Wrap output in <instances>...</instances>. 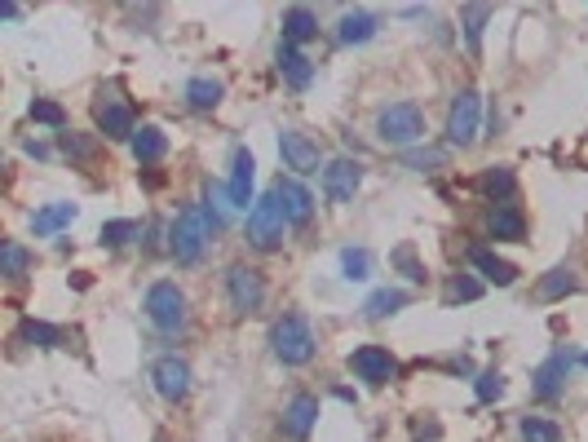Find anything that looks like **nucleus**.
<instances>
[{"mask_svg": "<svg viewBox=\"0 0 588 442\" xmlns=\"http://www.w3.org/2000/svg\"><path fill=\"white\" fill-rule=\"evenodd\" d=\"M279 151H283V164L288 168H297V172H319V146H315L306 133L283 128V133H279Z\"/></svg>", "mask_w": 588, "mask_h": 442, "instance_id": "nucleus-11", "label": "nucleus"}, {"mask_svg": "<svg viewBox=\"0 0 588 442\" xmlns=\"http://www.w3.org/2000/svg\"><path fill=\"white\" fill-rule=\"evenodd\" d=\"M147 314H151V323L160 332H177L186 323V296H182V287L177 283H156L147 292Z\"/></svg>", "mask_w": 588, "mask_h": 442, "instance_id": "nucleus-6", "label": "nucleus"}, {"mask_svg": "<svg viewBox=\"0 0 588 442\" xmlns=\"http://www.w3.org/2000/svg\"><path fill=\"white\" fill-rule=\"evenodd\" d=\"M486 230L495 234V239H522V230H527V221H522V213L518 208H495L491 217H486Z\"/></svg>", "mask_w": 588, "mask_h": 442, "instance_id": "nucleus-23", "label": "nucleus"}, {"mask_svg": "<svg viewBox=\"0 0 588 442\" xmlns=\"http://www.w3.org/2000/svg\"><path fill=\"white\" fill-rule=\"evenodd\" d=\"M575 287H580V278L571 275V270H553V275L539 283V296H544V301H557V296H571Z\"/></svg>", "mask_w": 588, "mask_h": 442, "instance_id": "nucleus-29", "label": "nucleus"}, {"mask_svg": "<svg viewBox=\"0 0 588 442\" xmlns=\"http://www.w3.org/2000/svg\"><path fill=\"white\" fill-rule=\"evenodd\" d=\"M513 186H518V181H513L509 168H491V172H482V181H478L482 195H486V199H500V204L513 195Z\"/></svg>", "mask_w": 588, "mask_h": 442, "instance_id": "nucleus-27", "label": "nucleus"}, {"mask_svg": "<svg viewBox=\"0 0 588 442\" xmlns=\"http://www.w3.org/2000/svg\"><path fill=\"white\" fill-rule=\"evenodd\" d=\"M319 36V18L306 9V4H292L288 13H283V40L288 45H306V40H315Z\"/></svg>", "mask_w": 588, "mask_h": 442, "instance_id": "nucleus-17", "label": "nucleus"}, {"mask_svg": "<svg viewBox=\"0 0 588 442\" xmlns=\"http://www.w3.org/2000/svg\"><path fill=\"white\" fill-rule=\"evenodd\" d=\"M359 186H363V164L359 160H332L323 168V195L332 204H350Z\"/></svg>", "mask_w": 588, "mask_h": 442, "instance_id": "nucleus-8", "label": "nucleus"}, {"mask_svg": "<svg viewBox=\"0 0 588 442\" xmlns=\"http://www.w3.org/2000/svg\"><path fill=\"white\" fill-rule=\"evenodd\" d=\"M221 230L213 217H209V208L204 204H191L177 225H173V257L182 261V266H195L200 257H204V248L213 243V234Z\"/></svg>", "mask_w": 588, "mask_h": 442, "instance_id": "nucleus-1", "label": "nucleus"}, {"mask_svg": "<svg viewBox=\"0 0 588 442\" xmlns=\"http://www.w3.org/2000/svg\"><path fill=\"white\" fill-rule=\"evenodd\" d=\"M31 119H36V124H54V128L67 124L62 107H58V102H45V98H36V102H31Z\"/></svg>", "mask_w": 588, "mask_h": 442, "instance_id": "nucleus-34", "label": "nucleus"}, {"mask_svg": "<svg viewBox=\"0 0 588 442\" xmlns=\"http://www.w3.org/2000/svg\"><path fill=\"white\" fill-rule=\"evenodd\" d=\"M253 172H257L253 151H248V146H239V151H235V172H230V186H226V195H230V204H235V208L257 204V199H253Z\"/></svg>", "mask_w": 588, "mask_h": 442, "instance_id": "nucleus-13", "label": "nucleus"}, {"mask_svg": "<svg viewBox=\"0 0 588 442\" xmlns=\"http://www.w3.org/2000/svg\"><path fill=\"white\" fill-rule=\"evenodd\" d=\"M478 115H482V98L474 89H460L451 110H447V142H451V146H474V137H478Z\"/></svg>", "mask_w": 588, "mask_h": 442, "instance_id": "nucleus-5", "label": "nucleus"}, {"mask_svg": "<svg viewBox=\"0 0 588 442\" xmlns=\"http://www.w3.org/2000/svg\"><path fill=\"white\" fill-rule=\"evenodd\" d=\"M226 292H230L235 314H257L262 301H266V283H262L257 270H248V266H230V275H226Z\"/></svg>", "mask_w": 588, "mask_h": 442, "instance_id": "nucleus-7", "label": "nucleus"}, {"mask_svg": "<svg viewBox=\"0 0 588 442\" xmlns=\"http://www.w3.org/2000/svg\"><path fill=\"white\" fill-rule=\"evenodd\" d=\"M571 363H575L571 354H553V358H548V363H544V367L535 372V393H539V398H557V393H562V381H566V367H571Z\"/></svg>", "mask_w": 588, "mask_h": 442, "instance_id": "nucleus-19", "label": "nucleus"}, {"mask_svg": "<svg viewBox=\"0 0 588 442\" xmlns=\"http://www.w3.org/2000/svg\"><path fill=\"white\" fill-rule=\"evenodd\" d=\"M478 398H482V402L504 398V376H500V372H482V376H478Z\"/></svg>", "mask_w": 588, "mask_h": 442, "instance_id": "nucleus-36", "label": "nucleus"}, {"mask_svg": "<svg viewBox=\"0 0 588 442\" xmlns=\"http://www.w3.org/2000/svg\"><path fill=\"white\" fill-rule=\"evenodd\" d=\"M76 221V204H49V208H40L31 225H36V234H54L62 225H71Z\"/></svg>", "mask_w": 588, "mask_h": 442, "instance_id": "nucleus-24", "label": "nucleus"}, {"mask_svg": "<svg viewBox=\"0 0 588 442\" xmlns=\"http://www.w3.org/2000/svg\"><path fill=\"white\" fill-rule=\"evenodd\" d=\"M156 389H160V398H168V402H182L186 393H191V367L177 358V354H168V358H160L156 363Z\"/></svg>", "mask_w": 588, "mask_h": 442, "instance_id": "nucleus-10", "label": "nucleus"}, {"mask_svg": "<svg viewBox=\"0 0 588 442\" xmlns=\"http://www.w3.org/2000/svg\"><path fill=\"white\" fill-rule=\"evenodd\" d=\"M62 151H67V155L89 160V155H94V142H85V137H76V133H62Z\"/></svg>", "mask_w": 588, "mask_h": 442, "instance_id": "nucleus-39", "label": "nucleus"}, {"mask_svg": "<svg viewBox=\"0 0 588 442\" xmlns=\"http://www.w3.org/2000/svg\"><path fill=\"white\" fill-rule=\"evenodd\" d=\"M138 234H142L138 221H107V225H102V243H107V248H120V243H129V239H138Z\"/></svg>", "mask_w": 588, "mask_h": 442, "instance_id": "nucleus-31", "label": "nucleus"}, {"mask_svg": "<svg viewBox=\"0 0 588 442\" xmlns=\"http://www.w3.org/2000/svg\"><path fill=\"white\" fill-rule=\"evenodd\" d=\"M279 71H283V80L292 84V89H310V80H315V66H310V57L297 54V45H279Z\"/></svg>", "mask_w": 588, "mask_h": 442, "instance_id": "nucleus-15", "label": "nucleus"}, {"mask_svg": "<svg viewBox=\"0 0 588 442\" xmlns=\"http://www.w3.org/2000/svg\"><path fill=\"white\" fill-rule=\"evenodd\" d=\"M522 442H562V429H557L553 420L527 416V420H522Z\"/></svg>", "mask_w": 588, "mask_h": 442, "instance_id": "nucleus-30", "label": "nucleus"}, {"mask_svg": "<svg viewBox=\"0 0 588 442\" xmlns=\"http://www.w3.org/2000/svg\"><path fill=\"white\" fill-rule=\"evenodd\" d=\"M341 270H345L350 283H363L368 270H372V252H368V248H345V252H341Z\"/></svg>", "mask_w": 588, "mask_h": 442, "instance_id": "nucleus-28", "label": "nucleus"}, {"mask_svg": "<svg viewBox=\"0 0 588 442\" xmlns=\"http://www.w3.org/2000/svg\"><path fill=\"white\" fill-rule=\"evenodd\" d=\"M22 336H27L31 345H45V349H54V345H58V328H49V323H36V319H27V323H22Z\"/></svg>", "mask_w": 588, "mask_h": 442, "instance_id": "nucleus-33", "label": "nucleus"}, {"mask_svg": "<svg viewBox=\"0 0 588 442\" xmlns=\"http://www.w3.org/2000/svg\"><path fill=\"white\" fill-rule=\"evenodd\" d=\"M27 261H31V257L22 252V243H13V239H9V243L0 248V266H4V275H9V278L22 275V270H27Z\"/></svg>", "mask_w": 588, "mask_h": 442, "instance_id": "nucleus-32", "label": "nucleus"}, {"mask_svg": "<svg viewBox=\"0 0 588 442\" xmlns=\"http://www.w3.org/2000/svg\"><path fill=\"white\" fill-rule=\"evenodd\" d=\"M27 155H36V160H45V155H49V146H40V142H27Z\"/></svg>", "mask_w": 588, "mask_h": 442, "instance_id": "nucleus-40", "label": "nucleus"}, {"mask_svg": "<svg viewBox=\"0 0 588 442\" xmlns=\"http://www.w3.org/2000/svg\"><path fill=\"white\" fill-rule=\"evenodd\" d=\"M274 195L283 199V213H288V225H306V221L315 217V195L297 181V177H279V186H274Z\"/></svg>", "mask_w": 588, "mask_h": 442, "instance_id": "nucleus-12", "label": "nucleus"}, {"mask_svg": "<svg viewBox=\"0 0 588 442\" xmlns=\"http://www.w3.org/2000/svg\"><path fill=\"white\" fill-rule=\"evenodd\" d=\"M469 266H474V270H482V275L491 278L495 287H509V283L518 278V270H513L504 257H495L491 248H469Z\"/></svg>", "mask_w": 588, "mask_h": 442, "instance_id": "nucleus-18", "label": "nucleus"}, {"mask_svg": "<svg viewBox=\"0 0 588 442\" xmlns=\"http://www.w3.org/2000/svg\"><path fill=\"white\" fill-rule=\"evenodd\" d=\"M376 27H380V22H376L372 13H345L336 40H341V45H368V40L376 36Z\"/></svg>", "mask_w": 588, "mask_h": 442, "instance_id": "nucleus-21", "label": "nucleus"}, {"mask_svg": "<svg viewBox=\"0 0 588 442\" xmlns=\"http://www.w3.org/2000/svg\"><path fill=\"white\" fill-rule=\"evenodd\" d=\"M486 18H491V4H469V9L460 13V22H465V40H469V54H482V27H486Z\"/></svg>", "mask_w": 588, "mask_h": 442, "instance_id": "nucleus-26", "label": "nucleus"}, {"mask_svg": "<svg viewBox=\"0 0 588 442\" xmlns=\"http://www.w3.org/2000/svg\"><path fill=\"white\" fill-rule=\"evenodd\" d=\"M403 164H407V168H438V164H442V151H407V155H403Z\"/></svg>", "mask_w": 588, "mask_h": 442, "instance_id": "nucleus-38", "label": "nucleus"}, {"mask_svg": "<svg viewBox=\"0 0 588 442\" xmlns=\"http://www.w3.org/2000/svg\"><path fill=\"white\" fill-rule=\"evenodd\" d=\"M350 367H354L359 381H368V385H389L394 372H398V363H394L389 349H380V345H363V349H354V354H350Z\"/></svg>", "mask_w": 588, "mask_h": 442, "instance_id": "nucleus-9", "label": "nucleus"}, {"mask_svg": "<svg viewBox=\"0 0 588 442\" xmlns=\"http://www.w3.org/2000/svg\"><path fill=\"white\" fill-rule=\"evenodd\" d=\"M98 128L107 133L111 142H124V137L133 142V133H138V128H133V110L124 107V102H107V107H98Z\"/></svg>", "mask_w": 588, "mask_h": 442, "instance_id": "nucleus-16", "label": "nucleus"}, {"mask_svg": "<svg viewBox=\"0 0 588 442\" xmlns=\"http://www.w3.org/2000/svg\"><path fill=\"white\" fill-rule=\"evenodd\" d=\"M482 296V283L478 278H451V287H447V301H478Z\"/></svg>", "mask_w": 588, "mask_h": 442, "instance_id": "nucleus-35", "label": "nucleus"}, {"mask_svg": "<svg viewBox=\"0 0 588 442\" xmlns=\"http://www.w3.org/2000/svg\"><path fill=\"white\" fill-rule=\"evenodd\" d=\"M376 133H380V142H389V146H412V142L425 137V115H421V107H412V102H394V107H385L376 115Z\"/></svg>", "mask_w": 588, "mask_h": 442, "instance_id": "nucleus-4", "label": "nucleus"}, {"mask_svg": "<svg viewBox=\"0 0 588 442\" xmlns=\"http://www.w3.org/2000/svg\"><path fill=\"white\" fill-rule=\"evenodd\" d=\"M580 363H584V367H588V354H580Z\"/></svg>", "mask_w": 588, "mask_h": 442, "instance_id": "nucleus-41", "label": "nucleus"}, {"mask_svg": "<svg viewBox=\"0 0 588 442\" xmlns=\"http://www.w3.org/2000/svg\"><path fill=\"white\" fill-rule=\"evenodd\" d=\"M394 266H403V270H407V278L425 283V266L416 261V252H412V248H398V252H394Z\"/></svg>", "mask_w": 588, "mask_h": 442, "instance_id": "nucleus-37", "label": "nucleus"}, {"mask_svg": "<svg viewBox=\"0 0 588 442\" xmlns=\"http://www.w3.org/2000/svg\"><path fill=\"white\" fill-rule=\"evenodd\" d=\"M221 93H226V89H221V80H213V75H195V80L186 84V102L195 110H213L217 102H221Z\"/></svg>", "mask_w": 588, "mask_h": 442, "instance_id": "nucleus-22", "label": "nucleus"}, {"mask_svg": "<svg viewBox=\"0 0 588 442\" xmlns=\"http://www.w3.org/2000/svg\"><path fill=\"white\" fill-rule=\"evenodd\" d=\"M315 425H319V398H315V393H297V398L288 402V411H283V429H288L292 438H310Z\"/></svg>", "mask_w": 588, "mask_h": 442, "instance_id": "nucleus-14", "label": "nucleus"}, {"mask_svg": "<svg viewBox=\"0 0 588 442\" xmlns=\"http://www.w3.org/2000/svg\"><path fill=\"white\" fill-rule=\"evenodd\" d=\"M283 225H288L283 199L270 190V195H262V199L253 204V213H248V239H253V248L274 252V248L283 243Z\"/></svg>", "mask_w": 588, "mask_h": 442, "instance_id": "nucleus-3", "label": "nucleus"}, {"mask_svg": "<svg viewBox=\"0 0 588 442\" xmlns=\"http://www.w3.org/2000/svg\"><path fill=\"white\" fill-rule=\"evenodd\" d=\"M164 151H168L164 128H156V124H142V128L133 133V155H138V164H156V160H164Z\"/></svg>", "mask_w": 588, "mask_h": 442, "instance_id": "nucleus-20", "label": "nucleus"}, {"mask_svg": "<svg viewBox=\"0 0 588 442\" xmlns=\"http://www.w3.org/2000/svg\"><path fill=\"white\" fill-rule=\"evenodd\" d=\"M270 345H274V358L288 363V367H301V363L315 358V332H310V323H306L301 314L279 319V323L270 328Z\"/></svg>", "mask_w": 588, "mask_h": 442, "instance_id": "nucleus-2", "label": "nucleus"}, {"mask_svg": "<svg viewBox=\"0 0 588 442\" xmlns=\"http://www.w3.org/2000/svg\"><path fill=\"white\" fill-rule=\"evenodd\" d=\"M407 305V292L403 287H380V292H372L368 296V319H385V314H394V310H403Z\"/></svg>", "mask_w": 588, "mask_h": 442, "instance_id": "nucleus-25", "label": "nucleus"}]
</instances>
